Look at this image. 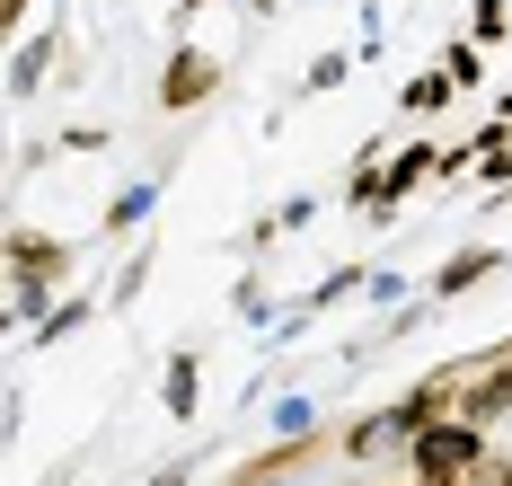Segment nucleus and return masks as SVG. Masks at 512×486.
<instances>
[{
  "mask_svg": "<svg viewBox=\"0 0 512 486\" xmlns=\"http://www.w3.org/2000/svg\"><path fill=\"white\" fill-rule=\"evenodd\" d=\"M415 460H424V478H433V486H451L468 460H477V433H468V425H424V433H415Z\"/></svg>",
  "mask_w": 512,
  "mask_h": 486,
  "instance_id": "f257e3e1",
  "label": "nucleus"
},
{
  "mask_svg": "<svg viewBox=\"0 0 512 486\" xmlns=\"http://www.w3.org/2000/svg\"><path fill=\"white\" fill-rule=\"evenodd\" d=\"M398 433H424V416H415V398H407V407H389V416H371V425L354 433V451H389Z\"/></svg>",
  "mask_w": 512,
  "mask_h": 486,
  "instance_id": "f03ea898",
  "label": "nucleus"
},
{
  "mask_svg": "<svg viewBox=\"0 0 512 486\" xmlns=\"http://www.w3.org/2000/svg\"><path fill=\"white\" fill-rule=\"evenodd\" d=\"M204 89H212V71H204L195 54H177V71H168V89H159V98H168V107H195Z\"/></svg>",
  "mask_w": 512,
  "mask_h": 486,
  "instance_id": "7ed1b4c3",
  "label": "nucleus"
},
{
  "mask_svg": "<svg viewBox=\"0 0 512 486\" xmlns=\"http://www.w3.org/2000/svg\"><path fill=\"white\" fill-rule=\"evenodd\" d=\"M168 407H177V416H186V407H195V363H186V354H177V363H168Z\"/></svg>",
  "mask_w": 512,
  "mask_h": 486,
  "instance_id": "20e7f679",
  "label": "nucleus"
},
{
  "mask_svg": "<svg viewBox=\"0 0 512 486\" xmlns=\"http://www.w3.org/2000/svg\"><path fill=\"white\" fill-rule=\"evenodd\" d=\"M495 407H512V372H504V380H486V389H477V416H495Z\"/></svg>",
  "mask_w": 512,
  "mask_h": 486,
  "instance_id": "39448f33",
  "label": "nucleus"
}]
</instances>
